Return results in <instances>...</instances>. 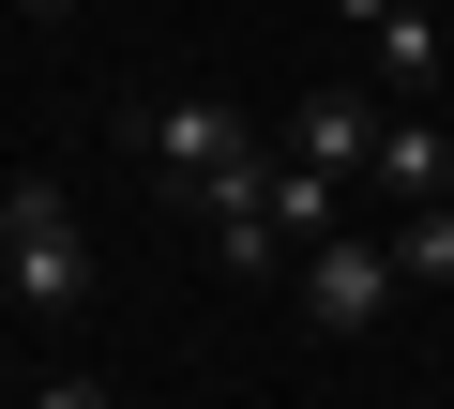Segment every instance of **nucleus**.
<instances>
[{
	"mask_svg": "<svg viewBox=\"0 0 454 409\" xmlns=\"http://www.w3.org/2000/svg\"><path fill=\"white\" fill-rule=\"evenodd\" d=\"M121 152L167 167L182 213H227V197H258V182H273V137H258L243 106H212V91H137V106H121Z\"/></svg>",
	"mask_w": 454,
	"mask_h": 409,
	"instance_id": "f257e3e1",
	"label": "nucleus"
},
{
	"mask_svg": "<svg viewBox=\"0 0 454 409\" xmlns=\"http://www.w3.org/2000/svg\"><path fill=\"white\" fill-rule=\"evenodd\" d=\"M0 288H16L31 319H76L91 303V243H76V197L46 167H16V243H0Z\"/></svg>",
	"mask_w": 454,
	"mask_h": 409,
	"instance_id": "f03ea898",
	"label": "nucleus"
},
{
	"mask_svg": "<svg viewBox=\"0 0 454 409\" xmlns=\"http://www.w3.org/2000/svg\"><path fill=\"white\" fill-rule=\"evenodd\" d=\"M288 273H303V319H318V334H379V319L409 303L394 243H364V228H318V243H303Z\"/></svg>",
	"mask_w": 454,
	"mask_h": 409,
	"instance_id": "7ed1b4c3",
	"label": "nucleus"
},
{
	"mask_svg": "<svg viewBox=\"0 0 454 409\" xmlns=\"http://www.w3.org/2000/svg\"><path fill=\"white\" fill-rule=\"evenodd\" d=\"M364 182L394 197V213H409V197H454V137H439L424 106H379V152H364Z\"/></svg>",
	"mask_w": 454,
	"mask_h": 409,
	"instance_id": "20e7f679",
	"label": "nucleus"
},
{
	"mask_svg": "<svg viewBox=\"0 0 454 409\" xmlns=\"http://www.w3.org/2000/svg\"><path fill=\"white\" fill-rule=\"evenodd\" d=\"M288 152H303V167H333V182H364L379 106H364V91H303V106H288Z\"/></svg>",
	"mask_w": 454,
	"mask_h": 409,
	"instance_id": "39448f33",
	"label": "nucleus"
},
{
	"mask_svg": "<svg viewBox=\"0 0 454 409\" xmlns=\"http://www.w3.org/2000/svg\"><path fill=\"white\" fill-rule=\"evenodd\" d=\"M364 61H379V91H424L454 46H439V16H424V0H379V16H364Z\"/></svg>",
	"mask_w": 454,
	"mask_h": 409,
	"instance_id": "423d86ee",
	"label": "nucleus"
},
{
	"mask_svg": "<svg viewBox=\"0 0 454 409\" xmlns=\"http://www.w3.org/2000/svg\"><path fill=\"white\" fill-rule=\"evenodd\" d=\"M197 228H212V258H227V273H288V258H303V243L273 228V197H227V213H197Z\"/></svg>",
	"mask_w": 454,
	"mask_h": 409,
	"instance_id": "0eeeda50",
	"label": "nucleus"
},
{
	"mask_svg": "<svg viewBox=\"0 0 454 409\" xmlns=\"http://www.w3.org/2000/svg\"><path fill=\"white\" fill-rule=\"evenodd\" d=\"M394 273L409 288H454V197H409V213H394Z\"/></svg>",
	"mask_w": 454,
	"mask_h": 409,
	"instance_id": "6e6552de",
	"label": "nucleus"
},
{
	"mask_svg": "<svg viewBox=\"0 0 454 409\" xmlns=\"http://www.w3.org/2000/svg\"><path fill=\"white\" fill-rule=\"evenodd\" d=\"M31 409H106V379H46V394H31Z\"/></svg>",
	"mask_w": 454,
	"mask_h": 409,
	"instance_id": "1a4fd4ad",
	"label": "nucleus"
},
{
	"mask_svg": "<svg viewBox=\"0 0 454 409\" xmlns=\"http://www.w3.org/2000/svg\"><path fill=\"white\" fill-rule=\"evenodd\" d=\"M0 243H16V182H0Z\"/></svg>",
	"mask_w": 454,
	"mask_h": 409,
	"instance_id": "9d476101",
	"label": "nucleus"
},
{
	"mask_svg": "<svg viewBox=\"0 0 454 409\" xmlns=\"http://www.w3.org/2000/svg\"><path fill=\"white\" fill-rule=\"evenodd\" d=\"M31 16H76V0H31Z\"/></svg>",
	"mask_w": 454,
	"mask_h": 409,
	"instance_id": "9b49d317",
	"label": "nucleus"
}]
</instances>
